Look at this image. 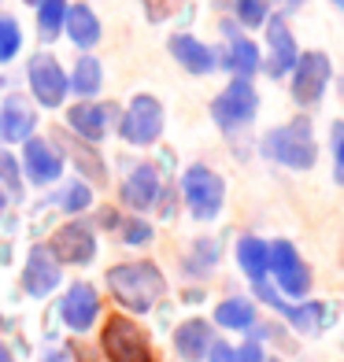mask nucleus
Listing matches in <instances>:
<instances>
[{
	"mask_svg": "<svg viewBox=\"0 0 344 362\" xmlns=\"http://www.w3.org/2000/svg\"><path fill=\"white\" fill-rule=\"evenodd\" d=\"M104 285L122 310H130V315H149L163 300V292H167V277H163V270L152 259H134V262L111 267Z\"/></svg>",
	"mask_w": 344,
	"mask_h": 362,
	"instance_id": "obj_1",
	"label": "nucleus"
},
{
	"mask_svg": "<svg viewBox=\"0 0 344 362\" xmlns=\"http://www.w3.org/2000/svg\"><path fill=\"white\" fill-rule=\"evenodd\" d=\"M259 156L285 167L292 174L315 170L319 163V141H315V126H311V115H297L282 126H274L259 141Z\"/></svg>",
	"mask_w": 344,
	"mask_h": 362,
	"instance_id": "obj_2",
	"label": "nucleus"
},
{
	"mask_svg": "<svg viewBox=\"0 0 344 362\" xmlns=\"http://www.w3.org/2000/svg\"><path fill=\"white\" fill-rule=\"evenodd\" d=\"M182 204L196 222H215L226 207V177L207 163H193L182 170Z\"/></svg>",
	"mask_w": 344,
	"mask_h": 362,
	"instance_id": "obj_3",
	"label": "nucleus"
},
{
	"mask_svg": "<svg viewBox=\"0 0 344 362\" xmlns=\"http://www.w3.org/2000/svg\"><path fill=\"white\" fill-rule=\"evenodd\" d=\"M267 277H270V285L282 292L289 303L307 300L311 288H315V274H311L307 259L300 255V248L289 237L270 240V274Z\"/></svg>",
	"mask_w": 344,
	"mask_h": 362,
	"instance_id": "obj_4",
	"label": "nucleus"
},
{
	"mask_svg": "<svg viewBox=\"0 0 344 362\" xmlns=\"http://www.w3.org/2000/svg\"><path fill=\"white\" fill-rule=\"evenodd\" d=\"M289 93H292V104L297 107H319L322 96L330 93V81H333V59L322 52V48H307V52L297 56L289 71Z\"/></svg>",
	"mask_w": 344,
	"mask_h": 362,
	"instance_id": "obj_5",
	"label": "nucleus"
},
{
	"mask_svg": "<svg viewBox=\"0 0 344 362\" xmlns=\"http://www.w3.org/2000/svg\"><path fill=\"white\" fill-rule=\"evenodd\" d=\"M259 115V93L252 86V78H234L229 86L211 100V119L222 134H241L244 126H252Z\"/></svg>",
	"mask_w": 344,
	"mask_h": 362,
	"instance_id": "obj_6",
	"label": "nucleus"
},
{
	"mask_svg": "<svg viewBox=\"0 0 344 362\" xmlns=\"http://www.w3.org/2000/svg\"><path fill=\"white\" fill-rule=\"evenodd\" d=\"M163 122H167L163 104L152 93H137L134 100L126 104V111L119 115V137L130 148H149L163 137Z\"/></svg>",
	"mask_w": 344,
	"mask_h": 362,
	"instance_id": "obj_7",
	"label": "nucleus"
},
{
	"mask_svg": "<svg viewBox=\"0 0 344 362\" xmlns=\"http://www.w3.org/2000/svg\"><path fill=\"white\" fill-rule=\"evenodd\" d=\"M101 351L108 362H152L149 337L137 329V322H130L126 315H115L104 322L101 333Z\"/></svg>",
	"mask_w": 344,
	"mask_h": 362,
	"instance_id": "obj_8",
	"label": "nucleus"
},
{
	"mask_svg": "<svg viewBox=\"0 0 344 362\" xmlns=\"http://www.w3.org/2000/svg\"><path fill=\"white\" fill-rule=\"evenodd\" d=\"M26 81H30V93H34V100L48 111H56L63 107V100H67V74H63L59 67V59L52 52H38L34 59H30V67H26Z\"/></svg>",
	"mask_w": 344,
	"mask_h": 362,
	"instance_id": "obj_9",
	"label": "nucleus"
},
{
	"mask_svg": "<svg viewBox=\"0 0 344 362\" xmlns=\"http://www.w3.org/2000/svg\"><path fill=\"white\" fill-rule=\"evenodd\" d=\"M19 167H23V177L30 181V185H38V189H48V185H56V181L63 177V170H67V159H63V152L48 141V137H30L23 144V159H19Z\"/></svg>",
	"mask_w": 344,
	"mask_h": 362,
	"instance_id": "obj_10",
	"label": "nucleus"
},
{
	"mask_svg": "<svg viewBox=\"0 0 344 362\" xmlns=\"http://www.w3.org/2000/svg\"><path fill=\"white\" fill-rule=\"evenodd\" d=\"M48 252L59 262H71V267H89L96 259V229L81 218L63 222L52 233V240H48Z\"/></svg>",
	"mask_w": 344,
	"mask_h": 362,
	"instance_id": "obj_11",
	"label": "nucleus"
},
{
	"mask_svg": "<svg viewBox=\"0 0 344 362\" xmlns=\"http://www.w3.org/2000/svg\"><path fill=\"white\" fill-rule=\"evenodd\" d=\"M159 192H163V174L156 163H137L134 170L122 177V189H119V200L126 211L134 215H144L159 204Z\"/></svg>",
	"mask_w": 344,
	"mask_h": 362,
	"instance_id": "obj_12",
	"label": "nucleus"
},
{
	"mask_svg": "<svg viewBox=\"0 0 344 362\" xmlns=\"http://www.w3.org/2000/svg\"><path fill=\"white\" fill-rule=\"evenodd\" d=\"M59 285H63V262L48 252V244H34L30 255H26V267H23V288H26V296L45 300V296H52Z\"/></svg>",
	"mask_w": 344,
	"mask_h": 362,
	"instance_id": "obj_13",
	"label": "nucleus"
},
{
	"mask_svg": "<svg viewBox=\"0 0 344 362\" xmlns=\"http://www.w3.org/2000/svg\"><path fill=\"white\" fill-rule=\"evenodd\" d=\"M59 318L71 333H89L96 325V318H101V292L89 281H74L59 296Z\"/></svg>",
	"mask_w": 344,
	"mask_h": 362,
	"instance_id": "obj_14",
	"label": "nucleus"
},
{
	"mask_svg": "<svg viewBox=\"0 0 344 362\" xmlns=\"http://www.w3.org/2000/svg\"><path fill=\"white\" fill-rule=\"evenodd\" d=\"M267 56H263V71L270 78H285L292 71V63H297L300 48H297V34H292V26L285 23V15H270L267 19Z\"/></svg>",
	"mask_w": 344,
	"mask_h": 362,
	"instance_id": "obj_15",
	"label": "nucleus"
},
{
	"mask_svg": "<svg viewBox=\"0 0 344 362\" xmlns=\"http://www.w3.org/2000/svg\"><path fill=\"white\" fill-rule=\"evenodd\" d=\"M282 322L300 337H319L333 325V307L322 303V300H297V303H285L282 307Z\"/></svg>",
	"mask_w": 344,
	"mask_h": 362,
	"instance_id": "obj_16",
	"label": "nucleus"
},
{
	"mask_svg": "<svg viewBox=\"0 0 344 362\" xmlns=\"http://www.w3.org/2000/svg\"><path fill=\"white\" fill-rule=\"evenodd\" d=\"M111 119H115V107L111 104H93V100H81L67 111L71 134H78L86 144H101L111 129Z\"/></svg>",
	"mask_w": 344,
	"mask_h": 362,
	"instance_id": "obj_17",
	"label": "nucleus"
},
{
	"mask_svg": "<svg viewBox=\"0 0 344 362\" xmlns=\"http://www.w3.org/2000/svg\"><path fill=\"white\" fill-rule=\"evenodd\" d=\"M34 126H38V111L34 104L26 100V96H8L4 104H0V141L8 144H26L34 137Z\"/></svg>",
	"mask_w": 344,
	"mask_h": 362,
	"instance_id": "obj_18",
	"label": "nucleus"
},
{
	"mask_svg": "<svg viewBox=\"0 0 344 362\" xmlns=\"http://www.w3.org/2000/svg\"><path fill=\"white\" fill-rule=\"evenodd\" d=\"M215 340H219L215 325H211L207 318H185L174 329V355L182 362H204Z\"/></svg>",
	"mask_w": 344,
	"mask_h": 362,
	"instance_id": "obj_19",
	"label": "nucleus"
},
{
	"mask_svg": "<svg viewBox=\"0 0 344 362\" xmlns=\"http://www.w3.org/2000/svg\"><path fill=\"white\" fill-rule=\"evenodd\" d=\"M211 325L226 329V333H244V337H248L252 329L259 325V303L248 300V296H226V300L215 303Z\"/></svg>",
	"mask_w": 344,
	"mask_h": 362,
	"instance_id": "obj_20",
	"label": "nucleus"
},
{
	"mask_svg": "<svg viewBox=\"0 0 344 362\" xmlns=\"http://www.w3.org/2000/svg\"><path fill=\"white\" fill-rule=\"evenodd\" d=\"M167 48H171V56L182 63V67L189 71V74H211L219 67V52L211 45H204L200 37H193V34H174L171 41H167Z\"/></svg>",
	"mask_w": 344,
	"mask_h": 362,
	"instance_id": "obj_21",
	"label": "nucleus"
},
{
	"mask_svg": "<svg viewBox=\"0 0 344 362\" xmlns=\"http://www.w3.org/2000/svg\"><path fill=\"white\" fill-rule=\"evenodd\" d=\"M226 34H229V45H226V52L219 56V67H226L234 78H252L259 67H263V52H259V45L248 41V37H241L234 26H226Z\"/></svg>",
	"mask_w": 344,
	"mask_h": 362,
	"instance_id": "obj_22",
	"label": "nucleus"
},
{
	"mask_svg": "<svg viewBox=\"0 0 344 362\" xmlns=\"http://www.w3.org/2000/svg\"><path fill=\"white\" fill-rule=\"evenodd\" d=\"M234 259H237V270L248 277L252 285L267 281V274H270V240L256 237V233H244V237H237Z\"/></svg>",
	"mask_w": 344,
	"mask_h": 362,
	"instance_id": "obj_23",
	"label": "nucleus"
},
{
	"mask_svg": "<svg viewBox=\"0 0 344 362\" xmlns=\"http://www.w3.org/2000/svg\"><path fill=\"white\" fill-rule=\"evenodd\" d=\"M63 30H67V37L81 48V52H89L93 45H101V19H96V11L89 4H71L67 19H63Z\"/></svg>",
	"mask_w": 344,
	"mask_h": 362,
	"instance_id": "obj_24",
	"label": "nucleus"
},
{
	"mask_svg": "<svg viewBox=\"0 0 344 362\" xmlns=\"http://www.w3.org/2000/svg\"><path fill=\"white\" fill-rule=\"evenodd\" d=\"M219 259H222V244L215 237H200V240H193V248L182 262V270L193 274V277H207L211 270L219 267Z\"/></svg>",
	"mask_w": 344,
	"mask_h": 362,
	"instance_id": "obj_25",
	"label": "nucleus"
},
{
	"mask_svg": "<svg viewBox=\"0 0 344 362\" xmlns=\"http://www.w3.org/2000/svg\"><path fill=\"white\" fill-rule=\"evenodd\" d=\"M67 86H71V93H78V96H86V100H93V96L101 93V86H104V67H101V59L81 56V59L74 63L71 78H67Z\"/></svg>",
	"mask_w": 344,
	"mask_h": 362,
	"instance_id": "obj_26",
	"label": "nucleus"
},
{
	"mask_svg": "<svg viewBox=\"0 0 344 362\" xmlns=\"http://www.w3.org/2000/svg\"><path fill=\"white\" fill-rule=\"evenodd\" d=\"M56 207L63 211V215H86V211L93 207V189H89V181L86 177H71V181H63L59 192H56Z\"/></svg>",
	"mask_w": 344,
	"mask_h": 362,
	"instance_id": "obj_27",
	"label": "nucleus"
},
{
	"mask_svg": "<svg viewBox=\"0 0 344 362\" xmlns=\"http://www.w3.org/2000/svg\"><path fill=\"white\" fill-rule=\"evenodd\" d=\"M67 0H38V34L45 41H52L59 30H63V19H67Z\"/></svg>",
	"mask_w": 344,
	"mask_h": 362,
	"instance_id": "obj_28",
	"label": "nucleus"
},
{
	"mask_svg": "<svg viewBox=\"0 0 344 362\" xmlns=\"http://www.w3.org/2000/svg\"><path fill=\"white\" fill-rule=\"evenodd\" d=\"M23 185H26V177H23L19 159H15L11 152H0V192H4L11 204H19L23 200Z\"/></svg>",
	"mask_w": 344,
	"mask_h": 362,
	"instance_id": "obj_29",
	"label": "nucleus"
},
{
	"mask_svg": "<svg viewBox=\"0 0 344 362\" xmlns=\"http://www.w3.org/2000/svg\"><path fill=\"white\" fill-rule=\"evenodd\" d=\"M71 163L86 174L89 181H104L108 174H104V159L96 156V144H86V141H74L71 144Z\"/></svg>",
	"mask_w": 344,
	"mask_h": 362,
	"instance_id": "obj_30",
	"label": "nucleus"
},
{
	"mask_svg": "<svg viewBox=\"0 0 344 362\" xmlns=\"http://www.w3.org/2000/svg\"><path fill=\"white\" fill-rule=\"evenodd\" d=\"M229 8H234V19L244 30H259V26H267V19H270L267 0H229Z\"/></svg>",
	"mask_w": 344,
	"mask_h": 362,
	"instance_id": "obj_31",
	"label": "nucleus"
},
{
	"mask_svg": "<svg viewBox=\"0 0 344 362\" xmlns=\"http://www.w3.org/2000/svg\"><path fill=\"white\" fill-rule=\"evenodd\" d=\"M119 233H122V244H130V248H144V244H152L156 229H152V222H149V218L134 215V218H122Z\"/></svg>",
	"mask_w": 344,
	"mask_h": 362,
	"instance_id": "obj_32",
	"label": "nucleus"
},
{
	"mask_svg": "<svg viewBox=\"0 0 344 362\" xmlns=\"http://www.w3.org/2000/svg\"><path fill=\"white\" fill-rule=\"evenodd\" d=\"M23 48V30L15 19H8V15H0V63H11L15 56H19Z\"/></svg>",
	"mask_w": 344,
	"mask_h": 362,
	"instance_id": "obj_33",
	"label": "nucleus"
},
{
	"mask_svg": "<svg viewBox=\"0 0 344 362\" xmlns=\"http://www.w3.org/2000/svg\"><path fill=\"white\" fill-rule=\"evenodd\" d=\"M330 156H333V181L344 189V119L330 122Z\"/></svg>",
	"mask_w": 344,
	"mask_h": 362,
	"instance_id": "obj_34",
	"label": "nucleus"
},
{
	"mask_svg": "<svg viewBox=\"0 0 344 362\" xmlns=\"http://www.w3.org/2000/svg\"><path fill=\"white\" fill-rule=\"evenodd\" d=\"M252 296H256V303H263V307L277 310V315H282V307L289 303L285 296H282V292H277V288L270 285V277H267V281H256V285H252Z\"/></svg>",
	"mask_w": 344,
	"mask_h": 362,
	"instance_id": "obj_35",
	"label": "nucleus"
},
{
	"mask_svg": "<svg viewBox=\"0 0 344 362\" xmlns=\"http://www.w3.org/2000/svg\"><path fill=\"white\" fill-rule=\"evenodd\" d=\"M237 348V362H267L270 355H267V344H259L256 337H248L244 344H234Z\"/></svg>",
	"mask_w": 344,
	"mask_h": 362,
	"instance_id": "obj_36",
	"label": "nucleus"
},
{
	"mask_svg": "<svg viewBox=\"0 0 344 362\" xmlns=\"http://www.w3.org/2000/svg\"><path fill=\"white\" fill-rule=\"evenodd\" d=\"M185 4V0H144V8H149V19H171V15L178 11V8H182Z\"/></svg>",
	"mask_w": 344,
	"mask_h": 362,
	"instance_id": "obj_37",
	"label": "nucleus"
},
{
	"mask_svg": "<svg viewBox=\"0 0 344 362\" xmlns=\"http://www.w3.org/2000/svg\"><path fill=\"white\" fill-rule=\"evenodd\" d=\"M204 362H237V348H234L229 340H215Z\"/></svg>",
	"mask_w": 344,
	"mask_h": 362,
	"instance_id": "obj_38",
	"label": "nucleus"
},
{
	"mask_svg": "<svg viewBox=\"0 0 344 362\" xmlns=\"http://www.w3.org/2000/svg\"><path fill=\"white\" fill-rule=\"evenodd\" d=\"M96 226H111V229H119V226H122V218H119V211L104 207L101 215H96Z\"/></svg>",
	"mask_w": 344,
	"mask_h": 362,
	"instance_id": "obj_39",
	"label": "nucleus"
},
{
	"mask_svg": "<svg viewBox=\"0 0 344 362\" xmlns=\"http://www.w3.org/2000/svg\"><path fill=\"white\" fill-rule=\"evenodd\" d=\"M0 362H15V358H11V348H8L4 340H0Z\"/></svg>",
	"mask_w": 344,
	"mask_h": 362,
	"instance_id": "obj_40",
	"label": "nucleus"
},
{
	"mask_svg": "<svg viewBox=\"0 0 344 362\" xmlns=\"http://www.w3.org/2000/svg\"><path fill=\"white\" fill-rule=\"evenodd\" d=\"M4 211H8V196L0 192V218H4Z\"/></svg>",
	"mask_w": 344,
	"mask_h": 362,
	"instance_id": "obj_41",
	"label": "nucleus"
},
{
	"mask_svg": "<svg viewBox=\"0 0 344 362\" xmlns=\"http://www.w3.org/2000/svg\"><path fill=\"white\" fill-rule=\"evenodd\" d=\"M330 4H337V8H340V11H344V0H330Z\"/></svg>",
	"mask_w": 344,
	"mask_h": 362,
	"instance_id": "obj_42",
	"label": "nucleus"
},
{
	"mask_svg": "<svg viewBox=\"0 0 344 362\" xmlns=\"http://www.w3.org/2000/svg\"><path fill=\"white\" fill-rule=\"evenodd\" d=\"M285 4H292V8H297V4H304V0H285Z\"/></svg>",
	"mask_w": 344,
	"mask_h": 362,
	"instance_id": "obj_43",
	"label": "nucleus"
},
{
	"mask_svg": "<svg viewBox=\"0 0 344 362\" xmlns=\"http://www.w3.org/2000/svg\"><path fill=\"white\" fill-rule=\"evenodd\" d=\"M267 362H285V358H267Z\"/></svg>",
	"mask_w": 344,
	"mask_h": 362,
	"instance_id": "obj_44",
	"label": "nucleus"
},
{
	"mask_svg": "<svg viewBox=\"0 0 344 362\" xmlns=\"http://www.w3.org/2000/svg\"><path fill=\"white\" fill-rule=\"evenodd\" d=\"M26 4H38V0H26Z\"/></svg>",
	"mask_w": 344,
	"mask_h": 362,
	"instance_id": "obj_45",
	"label": "nucleus"
}]
</instances>
